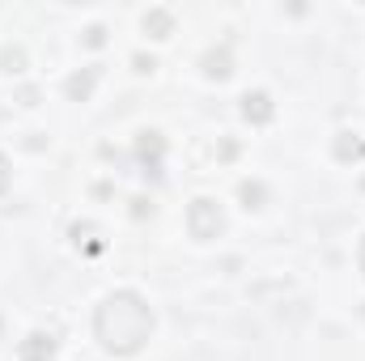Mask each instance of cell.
Returning <instances> with one entry per match:
<instances>
[{
    "label": "cell",
    "mask_w": 365,
    "mask_h": 361,
    "mask_svg": "<svg viewBox=\"0 0 365 361\" xmlns=\"http://www.w3.org/2000/svg\"><path fill=\"white\" fill-rule=\"evenodd\" d=\"M93 336L102 340L106 353L115 357H132L145 349V340L153 336V310L145 306L140 293L132 289H115L102 298L98 315H93Z\"/></svg>",
    "instance_id": "1"
},
{
    "label": "cell",
    "mask_w": 365,
    "mask_h": 361,
    "mask_svg": "<svg viewBox=\"0 0 365 361\" xmlns=\"http://www.w3.org/2000/svg\"><path fill=\"white\" fill-rule=\"evenodd\" d=\"M187 230H191V238L212 243V238L225 230V213H221V204H217V200H195V204L187 208Z\"/></svg>",
    "instance_id": "2"
},
{
    "label": "cell",
    "mask_w": 365,
    "mask_h": 361,
    "mask_svg": "<svg viewBox=\"0 0 365 361\" xmlns=\"http://www.w3.org/2000/svg\"><path fill=\"white\" fill-rule=\"evenodd\" d=\"M51 357H56V336L34 332V336L21 340V361H51Z\"/></svg>",
    "instance_id": "3"
},
{
    "label": "cell",
    "mask_w": 365,
    "mask_h": 361,
    "mask_svg": "<svg viewBox=\"0 0 365 361\" xmlns=\"http://www.w3.org/2000/svg\"><path fill=\"white\" fill-rule=\"evenodd\" d=\"M242 115L255 119V123H268V119H272V98H268V93H247V98H242Z\"/></svg>",
    "instance_id": "4"
},
{
    "label": "cell",
    "mask_w": 365,
    "mask_h": 361,
    "mask_svg": "<svg viewBox=\"0 0 365 361\" xmlns=\"http://www.w3.org/2000/svg\"><path fill=\"white\" fill-rule=\"evenodd\" d=\"M145 30H153V39H166L170 34V13H149L145 17Z\"/></svg>",
    "instance_id": "5"
},
{
    "label": "cell",
    "mask_w": 365,
    "mask_h": 361,
    "mask_svg": "<svg viewBox=\"0 0 365 361\" xmlns=\"http://www.w3.org/2000/svg\"><path fill=\"white\" fill-rule=\"evenodd\" d=\"M208 77H230V60H225V56H221V60L208 56Z\"/></svg>",
    "instance_id": "6"
},
{
    "label": "cell",
    "mask_w": 365,
    "mask_h": 361,
    "mask_svg": "<svg viewBox=\"0 0 365 361\" xmlns=\"http://www.w3.org/2000/svg\"><path fill=\"white\" fill-rule=\"evenodd\" d=\"M340 158H361V141H340Z\"/></svg>",
    "instance_id": "7"
},
{
    "label": "cell",
    "mask_w": 365,
    "mask_h": 361,
    "mask_svg": "<svg viewBox=\"0 0 365 361\" xmlns=\"http://www.w3.org/2000/svg\"><path fill=\"white\" fill-rule=\"evenodd\" d=\"M9 183H13V171H9V158H4V153H0V191H4V187H9Z\"/></svg>",
    "instance_id": "8"
},
{
    "label": "cell",
    "mask_w": 365,
    "mask_h": 361,
    "mask_svg": "<svg viewBox=\"0 0 365 361\" xmlns=\"http://www.w3.org/2000/svg\"><path fill=\"white\" fill-rule=\"evenodd\" d=\"M361 272H365V243H361Z\"/></svg>",
    "instance_id": "9"
}]
</instances>
